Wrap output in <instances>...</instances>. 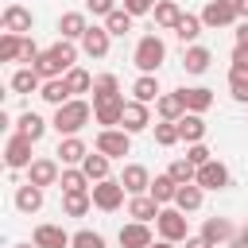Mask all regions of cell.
<instances>
[{
    "mask_svg": "<svg viewBox=\"0 0 248 248\" xmlns=\"http://www.w3.org/2000/svg\"><path fill=\"white\" fill-rule=\"evenodd\" d=\"M89 120H93V101H85V97H70L66 105H58V108H54L50 128H54L58 136H78Z\"/></svg>",
    "mask_w": 248,
    "mask_h": 248,
    "instance_id": "1",
    "label": "cell"
},
{
    "mask_svg": "<svg viewBox=\"0 0 248 248\" xmlns=\"http://www.w3.org/2000/svg\"><path fill=\"white\" fill-rule=\"evenodd\" d=\"M132 62L140 74H159V66L167 62V43L159 35H140L136 50H132Z\"/></svg>",
    "mask_w": 248,
    "mask_h": 248,
    "instance_id": "2",
    "label": "cell"
},
{
    "mask_svg": "<svg viewBox=\"0 0 248 248\" xmlns=\"http://www.w3.org/2000/svg\"><path fill=\"white\" fill-rule=\"evenodd\" d=\"M89 194H93V209H101V213H116L120 205H124V182L120 178H101V182H93L89 186Z\"/></svg>",
    "mask_w": 248,
    "mask_h": 248,
    "instance_id": "3",
    "label": "cell"
},
{
    "mask_svg": "<svg viewBox=\"0 0 248 248\" xmlns=\"http://www.w3.org/2000/svg\"><path fill=\"white\" fill-rule=\"evenodd\" d=\"M155 229L163 240H174V244H186V236H190V221L178 205H163V213L155 217Z\"/></svg>",
    "mask_w": 248,
    "mask_h": 248,
    "instance_id": "4",
    "label": "cell"
},
{
    "mask_svg": "<svg viewBox=\"0 0 248 248\" xmlns=\"http://www.w3.org/2000/svg\"><path fill=\"white\" fill-rule=\"evenodd\" d=\"M93 147L101 155H108V159H124V155H132V132H124V128H101L97 140H93Z\"/></svg>",
    "mask_w": 248,
    "mask_h": 248,
    "instance_id": "5",
    "label": "cell"
},
{
    "mask_svg": "<svg viewBox=\"0 0 248 248\" xmlns=\"http://www.w3.org/2000/svg\"><path fill=\"white\" fill-rule=\"evenodd\" d=\"M31 147H35V140H27V136L12 132V136H8V143H4V167H8L12 174H16V170H27V167L35 163Z\"/></svg>",
    "mask_w": 248,
    "mask_h": 248,
    "instance_id": "6",
    "label": "cell"
},
{
    "mask_svg": "<svg viewBox=\"0 0 248 248\" xmlns=\"http://www.w3.org/2000/svg\"><path fill=\"white\" fill-rule=\"evenodd\" d=\"M202 23H205L209 31L236 27V23H240V16H236V4H232V0H209V4L202 8Z\"/></svg>",
    "mask_w": 248,
    "mask_h": 248,
    "instance_id": "7",
    "label": "cell"
},
{
    "mask_svg": "<svg viewBox=\"0 0 248 248\" xmlns=\"http://www.w3.org/2000/svg\"><path fill=\"white\" fill-rule=\"evenodd\" d=\"M58 178H62V163L58 159H50V155H39L31 167H27V182H35V186H58Z\"/></svg>",
    "mask_w": 248,
    "mask_h": 248,
    "instance_id": "8",
    "label": "cell"
},
{
    "mask_svg": "<svg viewBox=\"0 0 248 248\" xmlns=\"http://www.w3.org/2000/svg\"><path fill=\"white\" fill-rule=\"evenodd\" d=\"M202 190H229V182H232V174H229V167L221 163V159H209V163H202L198 167V178H194Z\"/></svg>",
    "mask_w": 248,
    "mask_h": 248,
    "instance_id": "9",
    "label": "cell"
},
{
    "mask_svg": "<svg viewBox=\"0 0 248 248\" xmlns=\"http://www.w3.org/2000/svg\"><path fill=\"white\" fill-rule=\"evenodd\" d=\"M108 46H112V35H108V27L101 23H89V31L81 35V54H89V58H105L108 54Z\"/></svg>",
    "mask_w": 248,
    "mask_h": 248,
    "instance_id": "10",
    "label": "cell"
},
{
    "mask_svg": "<svg viewBox=\"0 0 248 248\" xmlns=\"http://www.w3.org/2000/svg\"><path fill=\"white\" fill-rule=\"evenodd\" d=\"M85 155H89V147H85L81 136H58V151H54V159H58L62 167H81Z\"/></svg>",
    "mask_w": 248,
    "mask_h": 248,
    "instance_id": "11",
    "label": "cell"
},
{
    "mask_svg": "<svg viewBox=\"0 0 248 248\" xmlns=\"http://www.w3.org/2000/svg\"><path fill=\"white\" fill-rule=\"evenodd\" d=\"M116 240H120V248H151V244H155L147 221H128V225H120Z\"/></svg>",
    "mask_w": 248,
    "mask_h": 248,
    "instance_id": "12",
    "label": "cell"
},
{
    "mask_svg": "<svg viewBox=\"0 0 248 248\" xmlns=\"http://www.w3.org/2000/svg\"><path fill=\"white\" fill-rule=\"evenodd\" d=\"M0 27H4V31H16V35H27V31L35 27V16H31V8H23V4H8L4 16H0Z\"/></svg>",
    "mask_w": 248,
    "mask_h": 248,
    "instance_id": "13",
    "label": "cell"
},
{
    "mask_svg": "<svg viewBox=\"0 0 248 248\" xmlns=\"http://www.w3.org/2000/svg\"><path fill=\"white\" fill-rule=\"evenodd\" d=\"M120 128L124 132H147L151 128V105H143V101H128L124 105V120H120Z\"/></svg>",
    "mask_w": 248,
    "mask_h": 248,
    "instance_id": "14",
    "label": "cell"
},
{
    "mask_svg": "<svg viewBox=\"0 0 248 248\" xmlns=\"http://www.w3.org/2000/svg\"><path fill=\"white\" fill-rule=\"evenodd\" d=\"M120 182H124L128 198H132V194H147V190H151V170H147L143 163H124Z\"/></svg>",
    "mask_w": 248,
    "mask_h": 248,
    "instance_id": "15",
    "label": "cell"
},
{
    "mask_svg": "<svg viewBox=\"0 0 248 248\" xmlns=\"http://www.w3.org/2000/svg\"><path fill=\"white\" fill-rule=\"evenodd\" d=\"M89 31V19L85 12H62L58 16V39H70V43H81V35Z\"/></svg>",
    "mask_w": 248,
    "mask_h": 248,
    "instance_id": "16",
    "label": "cell"
},
{
    "mask_svg": "<svg viewBox=\"0 0 248 248\" xmlns=\"http://www.w3.org/2000/svg\"><path fill=\"white\" fill-rule=\"evenodd\" d=\"M178 93H182V101H186V112H202V116H205V112L213 108V89H209V85H182Z\"/></svg>",
    "mask_w": 248,
    "mask_h": 248,
    "instance_id": "17",
    "label": "cell"
},
{
    "mask_svg": "<svg viewBox=\"0 0 248 248\" xmlns=\"http://www.w3.org/2000/svg\"><path fill=\"white\" fill-rule=\"evenodd\" d=\"M124 97H112V101H101V105H93V120L101 124V128H120V120H124Z\"/></svg>",
    "mask_w": 248,
    "mask_h": 248,
    "instance_id": "18",
    "label": "cell"
},
{
    "mask_svg": "<svg viewBox=\"0 0 248 248\" xmlns=\"http://www.w3.org/2000/svg\"><path fill=\"white\" fill-rule=\"evenodd\" d=\"M12 202H16V209H19V213H27V217H31V213H39V209H43V202H46V198H43V186L23 182V186H16V198H12Z\"/></svg>",
    "mask_w": 248,
    "mask_h": 248,
    "instance_id": "19",
    "label": "cell"
},
{
    "mask_svg": "<svg viewBox=\"0 0 248 248\" xmlns=\"http://www.w3.org/2000/svg\"><path fill=\"white\" fill-rule=\"evenodd\" d=\"M159 213H163V205H159L151 194H132V198H128V217H132V221H147V225H151Z\"/></svg>",
    "mask_w": 248,
    "mask_h": 248,
    "instance_id": "20",
    "label": "cell"
},
{
    "mask_svg": "<svg viewBox=\"0 0 248 248\" xmlns=\"http://www.w3.org/2000/svg\"><path fill=\"white\" fill-rule=\"evenodd\" d=\"M70 236L74 232H66L62 225H35V232H31V240L39 248H70Z\"/></svg>",
    "mask_w": 248,
    "mask_h": 248,
    "instance_id": "21",
    "label": "cell"
},
{
    "mask_svg": "<svg viewBox=\"0 0 248 248\" xmlns=\"http://www.w3.org/2000/svg\"><path fill=\"white\" fill-rule=\"evenodd\" d=\"M202 236H205L209 244H229V240L236 236V229H232L229 217H205V221H202Z\"/></svg>",
    "mask_w": 248,
    "mask_h": 248,
    "instance_id": "22",
    "label": "cell"
},
{
    "mask_svg": "<svg viewBox=\"0 0 248 248\" xmlns=\"http://www.w3.org/2000/svg\"><path fill=\"white\" fill-rule=\"evenodd\" d=\"M46 128H50V120H43V116H39V112H31V108L16 116V132H19V136H27V140H35V143L46 136Z\"/></svg>",
    "mask_w": 248,
    "mask_h": 248,
    "instance_id": "23",
    "label": "cell"
},
{
    "mask_svg": "<svg viewBox=\"0 0 248 248\" xmlns=\"http://www.w3.org/2000/svg\"><path fill=\"white\" fill-rule=\"evenodd\" d=\"M209 62H213V50H209V46H202V43H190V46H186V54H182L186 74H205V70H209Z\"/></svg>",
    "mask_w": 248,
    "mask_h": 248,
    "instance_id": "24",
    "label": "cell"
},
{
    "mask_svg": "<svg viewBox=\"0 0 248 248\" xmlns=\"http://www.w3.org/2000/svg\"><path fill=\"white\" fill-rule=\"evenodd\" d=\"M159 97H163V89H159V78H155V74H140V78L132 81V101L155 105Z\"/></svg>",
    "mask_w": 248,
    "mask_h": 248,
    "instance_id": "25",
    "label": "cell"
},
{
    "mask_svg": "<svg viewBox=\"0 0 248 248\" xmlns=\"http://www.w3.org/2000/svg\"><path fill=\"white\" fill-rule=\"evenodd\" d=\"M81 170L89 174V182H101V178H112V159H108V155H101V151L93 147V151H89V155L81 159Z\"/></svg>",
    "mask_w": 248,
    "mask_h": 248,
    "instance_id": "26",
    "label": "cell"
},
{
    "mask_svg": "<svg viewBox=\"0 0 248 248\" xmlns=\"http://www.w3.org/2000/svg\"><path fill=\"white\" fill-rule=\"evenodd\" d=\"M205 31V23H202V16H194V12H182V19H178V27H174V39L182 43V46H190V43H198V35Z\"/></svg>",
    "mask_w": 248,
    "mask_h": 248,
    "instance_id": "27",
    "label": "cell"
},
{
    "mask_svg": "<svg viewBox=\"0 0 248 248\" xmlns=\"http://www.w3.org/2000/svg\"><path fill=\"white\" fill-rule=\"evenodd\" d=\"M8 85H12V93H39V89H43V78H39L35 66H19Z\"/></svg>",
    "mask_w": 248,
    "mask_h": 248,
    "instance_id": "28",
    "label": "cell"
},
{
    "mask_svg": "<svg viewBox=\"0 0 248 248\" xmlns=\"http://www.w3.org/2000/svg\"><path fill=\"white\" fill-rule=\"evenodd\" d=\"M155 112H159V120H182V116H186L182 93H178V89H174V93H163V97L155 101Z\"/></svg>",
    "mask_w": 248,
    "mask_h": 248,
    "instance_id": "29",
    "label": "cell"
},
{
    "mask_svg": "<svg viewBox=\"0 0 248 248\" xmlns=\"http://www.w3.org/2000/svg\"><path fill=\"white\" fill-rule=\"evenodd\" d=\"M178 136H182V143H205V120H202V112H186L178 120Z\"/></svg>",
    "mask_w": 248,
    "mask_h": 248,
    "instance_id": "30",
    "label": "cell"
},
{
    "mask_svg": "<svg viewBox=\"0 0 248 248\" xmlns=\"http://www.w3.org/2000/svg\"><path fill=\"white\" fill-rule=\"evenodd\" d=\"M202 202H205V190H202L198 182H186V186H178V194H174V205H178L182 213H198Z\"/></svg>",
    "mask_w": 248,
    "mask_h": 248,
    "instance_id": "31",
    "label": "cell"
},
{
    "mask_svg": "<svg viewBox=\"0 0 248 248\" xmlns=\"http://www.w3.org/2000/svg\"><path fill=\"white\" fill-rule=\"evenodd\" d=\"M112 97H124V93H120V78H116V74H97V78H93V105L112 101Z\"/></svg>",
    "mask_w": 248,
    "mask_h": 248,
    "instance_id": "32",
    "label": "cell"
},
{
    "mask_svg": "<svg viewBox=\"0 0 248 248\" xmlns=\"http://www.w3.org/2000/svg\"><path fill=\"white\" fill-rule=\"evenodd\" d=\"M39 97H43L46 105H54V108H58V105H66V101L74 97V89L66 85V78H50V81H43V89H39Z\"/></svg>",
    "mask_w": 248,
    "mask_h": 248,
    "instance_id": "33",
    "label": "cell"
},
{
    "mask_svg": "<svg viewBox=\"0 0 248 248\" xmlns=\"http://www.w3.org/2000/svg\"><path fill=\"white\" fill-rule=\"evenodd\" d=\"M89 209H93V194H89V190L62 194V213H66V217H85Z\"/></svg>",
    "mask_w": 248,
    "mask_h": 248,
    "instance_id": "34",
    "label": "cell"
},
{
    "mask_svg": "<svg viewBox=\"0 0 248 248\" xmlns=\"http://www.w3.org/2000/svg\"><path fill=\"white\" fill-rule=\"evenodd\" d=\"M159 205H174V194H178V182L170 178V174H155L151 178V190H147Z\"/></svg>",
    "mask_w": 248,
    "mask_h": 248,
    "instance_id": "35",
    "label": "cell"
},
{
    "mask_svg": "<svg viewBox=\"0 0 248 248\" xmlns=\"http://www.w3.org/2000/svg\"><path fill=\"white\" fill-rule=\"evenodd\" d=\"M151 16H155V23H159L163 31H174V27H178V19H182V8H178L174 0H159Z\"/></svg>",
    "mask_w": 248,
    "mask_h": 248,
    "instance_id": "36",
    "label": "cell"
},
{
    "mask_svg": "<svg viewBox=\"0 0 248 248\" xmlns=\"http://www.w3.org/2000/svg\"><path fill=\"white\" fill-rule=\"evenodd\" d=\"M132 19H136V16H132L128 8H116V12H108V16H105V27H108V35H112V39H124V35L132 31Z\"/></svg>",
    "mask_w": 248,
    "mask_h": 248,
    "instance_id": "37",
    "label": "cell"
},
{
    "mask_svg": "<svg viewBox=\"0 0 248 248\" xmlns=\"http://www.w3.org/2000/svg\"><path fill=\"white\" fill-rule=\"evenodd\" d=\"M58 186H62V194H74V190H89L93 182H89V174H85L81 167H62Z\"/></svg>",
    "mask_w": 248,
    "mask_h": 248,
    "instance_id": "38",
    "label": "cell"
},
{
    "mask_svg": "<svg viewBox=\"0 0 248 248\" xmlns=\"http://www.w3.org/2000/svg\"><path fill=\"white\" fill-rule=\"evenodd\" d=\"M62 78H66V85L74 89V97H81V93H93V74H89V70L74 66V70H66Z\"/></svg>",
    "mask_w": 248,
    "mask_h": 248,
    "instance_id": "39",
    "label": "cell"
},
{
    "mask_svg": "<svg viewBox=\"0 0 248 248\" xmlns=\"http://www.w3.org/2000/svg\"><path fill=\"white\" fill-rule=\"evenodd\" d=\"M19 50H23V35L4 31L0 35V62H19Z\"/></svg>",
    "mask_w": 248,
    "mask_h": 248,
    "instance_id": "40",
    "label": "cell"
},
{
    "mask_svg": "<svg viewBox=\"0 0 248 248\" xmlns=\"http://www.w3.org/2000/svg\"><path fill=\"white\" fill-rule=\"evenodd\" d=\"M155 143H159V147H174V143H182V136H178V120H159V124H155Z\"/></svg>",
    "mask_w": 248,
    "mask_h": 248,
    "instance_id": "41",
    "label": "cell"
},
{
    "mask_svg": "<svg viewBox=\"0 0 248 248\" xmlns=\"http://www.w3.org/2000/svg\"><path fill=\"white\" fill-rule=\"evenodd\" d=\"M167 174H170V178H174L178 186H186V182H194V178H198V167H194V163H190V159L182 155V159H174V163L167 167Z\"/></svg>",
    "mask_w": 248,
    "mask_h": 248,
    "instance_id": "42",
    "label": "cell"
},
{
    "mask_svg": "<svg viewBox=\"0 0 248 248\" xmlns=\"http://www.w3.org/2000/svg\"><path fill=\"white\" fill-rule=\"evenodd\" d=\"M229 97L248 105V74L244 70H229Z\"/></svg>",
    "mask_w": 248,
    "mask_h": 248,
    "instance_id": "43",
    "label": "cell"
},
{
    "mask_svg": "<svg viewBox=\"0 0 248 248\" xmlns=\"http://www.w3.org/2000/svg\"><path fill=\"white\" fill-rule=\"evenodd\" d=\"M70 248H108V244H105V236L97 229H78L70 236Z\"/></svg>",
    "mask_w": 248,
    "mask_h": 248,
    "instance_id": "44",
    "label": "cell"
},
{
    "mask_svg": "<svg viewBox=\"0 0 248 248\" xmlns=\"http://www.w3.org/2000/svg\"><path fill=\"white\" fill-rule=\"evenodd\" d=\"M50 54L62 62V70H74V62H78V46H74L70 39H58V43L50 46Z\"/></svg>",
    "mask_w": 248,
    "mask_h": 248,
    "instance_id": "45",
    "label": "cell"
},
{
    "mask_svg": "<svg viewBox=\"0 0 248 248\" xmlns=\"http://www.w3.org/2000/svg\"><path fill=\"white\" fill-rule=\"evenodd\" d=\"M186 159H190L194 167H202V163H209V159H213V151H209L205 143H186Z\"/></svg>",
    "mask_w": 248,
    "mask_h": 248,
    "instance_id": "46",
    "label": "cell"
},
{
    "mask_svg": "<svg viewBox=\"0 0 248 248\" xmlns=\"http://www.w3.org/2000/svg\"><path fill=\"white\" fill-rule=\"evenodd\" d=\"M39 54H43V50L35 46V39H31V35H23V50H19V62H23V66H35V58H39Z\"/></svg>",
    "mask_w": 248,
    "mask_h": 248,
    "instance_id": "47",
    "label": "cell"
},
{
    "mask_svg": "<svg viewBox=\"0 0 248 248\" xmlns=\"http://www.w3.org/2000/svg\"><path fill=\"white\" fill-rule=\"evenodd\" d=\"M85 12H89V16H101V19H105L108 12H116V0H85Z\"/></svg>",
    "mask_w": 248,
    "mask_h": 248,
    "instance_id": "48",
    "label": "cell"
},
{
    "mask_svg": "<svg viewBox=\"0 0 248 248\" xmlns=\"http://www.w3.org/2000/svg\"><path fill=\"white\" fill-rule=\"evenodd\" d=\"M155 4H159V0H124V8H128L132 16H147V12H155Z\"/></svg>",
    "mask_w": 248,
    "mask_h": 248,
    "instance_id": "49",
    "label": "cell"
},
{
    "mask_svg": "<svg viewBox=\"0 0 248 248\" xmlns=\"http://www.w3.org/2000/svg\"><path fill=\"white\" fill-rule=\"evenodd\" d=\"M229 70H244V74H248V46H240V43L232 46V66H229Z\"/></svg>",
    "mask_w": 248,
    "mask_h": 248,
    "instance_id": "50",
    "label": "cell"
},
{
    "mask_svg": "<svg viewBox=\"0 0 248 248\" xmlns=\"http://www.w3.org/2000/svg\"><path fill=\"white\" fill-rule=\"evenodd\" d=\"M232 35H236V43H240V46H248V19H240V23L232 27Z\"/></svg>",
    "mask_w": 248,
    "mask_h": 248,
    "instance_id": "51",
    "label": "cell"
},
{
    "mask_svg": "<svg viewBox=\"0 0 248 248\" xmlns=\"http://www.w3.org/2000/svg\"><path fill=\"white\" fill-rule=\"evenodd\" d=\"M186 248H217V244H209V240L198 232V236H186Z\"/></svg>",
    "mask_w": 248,
    "mask_h": 248,
    "instance_id": "52",
    "label": "cell"
},
{
    "mask_svg": "<svg viewBox=\"0 0 248 248\" xmlns=\"http://www.w3.org/2000/svg\"><path fill=\"white\" fill-rule=\"evenodd\" d=\"M229 248H248V229H240V232L229 240Z\"/></svg>",
    "mask_w": 248,
    "mask_h": 248,
    "instance_id": "53",
    "label": "cell"
},
{
    "mask_svg": "<svg viewBox=\"0 0 248 248\" xmlns=\"http://www.w3.org/2000/svg\"><path fill=\"white\" fill-rule=\"evenodd\" d=\"M232 4H236V16H240V19H248V0H232Z\"/></svg>",
    "mask_w": 248,
    "mask_h": 248,
    "instance_id": "54",
    "label": "cell"
},
{
    "mask_svg": "<svg viewBox=\"0 0 248 248\" xmlns=\"http://www.w3.org/2000/svg\"><path fill=\"white\" fill-rule=\"evenodd\" d=\"M151 248H174V240H163V236H159V240H155Z\"/></svg>",
    "mask_w": 248,
    "mask_h": 248,
    "instance_id": "55",
    "label": "cell"
},
{
    "mask_svg": "<svg viewBox=\"0 0 248 248\" xmlns=\"http://www.w3.org/2000/svg\"><path fill=\"white\" fill-rule=\"evenodd\" d=\"M12 248H39L35 240H19V244H12Z\"/></svg>",
    "mask_w": 248,
    "mask_h": 248,
    "instance_id": "56",
    "label": "cell"
}]
</instances>
